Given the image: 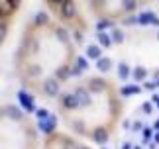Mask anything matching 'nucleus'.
I'll list each match as a JSON object with an SVG mask.
<instances>
[{"label":"nucleus","instance_id":"1","mask_svg":"<svg viewBox=\"0 0 159 149\" xmlns=\"http://www.w3.org/2000/svg\"><path fill=\"white\" fill-rule=\"evenodd\" d=\"M75 61L77 45L63 22L41 14L26 24L18 41L14 69L28 92L43 100L57 98Z\"/></svg>","mask_w":159,"mask_h":149},{"label":"nucleus","instance_id":"2","mask_svg":"<svg viewBox=\"0 0 159 149\" xmlns=\"http://www.w3.org/2000/svg\"><path fill=\"white\" fill-rule=\"evenodd\" d=\"M55 100L61 122L73 133L94 143H106L124 116V102L116 83L98 74L67 83Z\"/></svg>","mask_w":159,"mask_h":149},{"label":"nucleus","instance_id":"3","mask_svg":"<svg viewBox=\"0 0 159 149\" xmlns=\"http://www.w3.org/2000/svg\"><path fill=\"white\" fill-rule=\"evenodd\" d=\"M2 149H39L35 122L14 104L2 106Z\"/></svg>","mask_w":159,"mask_h":149},{"label":"nucleus","instance_id":"4","mask_svg":"<svg viewBox=\"0 0 159 149\" xmlns=\"http://www.w3.org/2000/svg\"><path fill=\"white\" fill-rule=\"evenodd\" d=\"M151 0H87L90 14L98 20H124V18L136 14Z\"/></svg>","mask_w":159,"mask_h":149},{"label":"nucleus","instance_id":"5","mask_svg":"<svg viewBox=\"0 0 159 149\" xmlns=\"http://www.w3.org/2000/svg\"><path fill=\"white\" fill-rule=\"evenodd\" d=\"M79 2L81 0H45V4L49 6V10L59 18L63 24H69L71 28H79Z\"/></svg>","mask_w":159,"mask_h":149},{"label":"nucleus","instance_id":"6","mask_svg":"<svg viewBox=\"0 0 159 149\" xmlns=\"http://www.w3.org/2000/svg\"><path fill=\"white\" fill-rule=\"evenodd\" d=\"M41 149H93L67 132H53L45 138Z\"/></svg>","mask_w":159,"mask_h":149},{"label":"nucleus","instance_id":"7","mask_svg":"<svg viewBox=\"0 0 159 149\" xmlns=\"http://www.w3.org/2000/svg\"><path fill=\"white\" fill-rule=\"evenodd\" d=\"M24 0H2V32L8 34L12 22L16 20Z\"/></svg>","mask_w":159,"mask_h":149},{"label":"nucleus","instance_id":"8","mask_svg":"<svg viewBox=\"0 0 159 149\" xmlns=\"http://www.w3.org/2000/svg\"><path fill=\"white\" fill-rule=\"evenodd\" d=\"M151 2L155 4V8H157V12H159V0H151Z\"/></svg>","mask_w":159,"mask_h":149}]
</instances>
